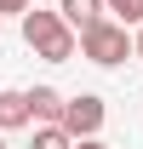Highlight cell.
Segmentation results:
<instances>
[{
  "instance_id": "6da1fadb",
  "label": "cell",
  "mask_w": 143,
  "mask_h": 149,
  "mask_svg": "<svg viewBox=\"0 0 143 149\" xmlns=\"http://www.w3.org/2000/svg\"><path fill=\"white\" fill-rule=\"evenodd\" d=\"M23 23V40H29V52L35 57H46V63H69L74 52H80V35H74L69 23H63V12H29V17H17Z\"/></svg>"
},
{
  "instance_id": "7a4b0ae2",
  "label": "cell",
  "mask_w": 143,
  "mask_h": 149,
  "mask_svg": "<svg viewBox=\"0 0 143 149\" xmlns=\"http://www.w3.org/2000/svg\"><path fill=\"white\" fill-rule=\"evenodd\" d=\"M80 57H92V63L115 69V63H126V57H137V46H132V35H126V23L97 17L92 29H80Z\"/></svg>"
},
{
  "instance_id": "3957f363",
  "label": "cell",
  "mask_w": 143,
  "mask_h": 149,
  "mask_svg": "<svg viewBox=\"0 0 143 149\" xmlns=\"http://www.w3.org/2000/svg\"><path fill=\"white\" fill-rule=\"evenodd\" d=\"M103 115H109V103L97 92H74L69 109H63V126H69V138H97L103 132Z\"/></svg>"
},
{
  "instance_id": "277c9868",
  "label": "cell",
  "mask_w": 143,
  "mask_h": 149,
  "mask_svg": "<svg viewBox=\"0 0 143 149\" xmlns=\"http://www.w3.org/2000/svg\"><path fill=\"white\" fill-rule=\"evenodd\" d=\"M29 103H35V120H40V126H63L69 97L57 92V86H29Z\"/></svg>"
},
{
  "instance_id": "5b68a950",
  "label": "cell",
  "mask_w": 143,
  "mask_h": 149,
  "mask_svg": "<svg viewBox=\"0 0 143 149\" xmlns=\"http://www.w3.org/2000/svg\"><path fill=\"white\" fill-rule=\"evenodd\" d=\"M57 12H63V23L80 35V29H92L97 17H109V0H57Z\"/></svg>"
},
{
  "instance_id": "8992f818",
  "label": "cell",
  "mask_w": 143,
  "mask_h": 149,
  "mask_svg": "<svg viewBox=\"0 0 143 149\" xmlns=\"http://www.w3.org/2000/svg\"><path fill=\"white\" fill-rule=\"evenodd\" d=\"M35 126V103H29V92H6L0 97V132H23Z\"/></svg>"
},
{
  "instance_id": "52a82bcc",
  "label": "cell",
  "mask_w": 143,
  "mask_h": 149,
  "mask_svg": "<svg viewBox=\"0 0 143 149\" xmlns=\"http://www.w3.org/2000/svg\"><path fill=\"white\" fill-rule=\"evenodd\" d=\"M29 149H74V138H69V126H35Z\"/></svg>"
},
{
  "instance_id": "ba28073f",
  "label": "cell",
  "mask_w": 143,
  "mask_h": 149,
  "mask_svg": "<svg viewBox=\"0 0 143 149\" xmlns=\"http://www.w3.org/2000/svg\"><path fill=\"white\" fill-rule=\"evenodd\" d=\"M109 17L115 23H143V0H109Z\"/></svg>"
},
{
  "instance_id": "9c48e42d",
  "label": "cell",
  "mask_w": 143,
  "mask_h": 149,
  "mask_svg": "<svg viewBox=\"0 0 143 149\" xmlns=\"http://www.w3.org/2000/svg\"><path fill=\"white\" fill-rule=\"evenodd\" d=\"M40 0H0V17H29Z\"/></svg>"
},
{
  "instance_id": "30bf717a",
  "label": "cell",
  "mask_w": 143,
  "mask_h": 149,
  "mask_svg": "<svg viewBox=\"0 0 143 149\" xmlns=\"http://www.w3.org/2000/svg\"><path fill=\"white\" fill-rule=\"evenodd\" d=\"M74 149H109L103 138H74Z\"/></svg>"
},
{
  "instance_id": "8fae6325",
  "label": "cell",
  "mask_w": 143,
  "mask_h": 149,
  "mask_svg": "<svg viewBox=\"0 0 143 149\" xmlns=\"http://www.w3.org/2000/svg\"><path fill=\"white\" fill-rule=\"evenodd\" d=\"M132 46H137V63H143V23H137V35H132Z\"/></svg>"
},
{
  "instance_id": "7c38bea8",
  "label": "cell",
  "mask_w": 143,
  "mask_h": 149,
  "mask_svg": "<svg viewBox=\"0 0 143 149\" xmlns=\"http://www.w3.org/2000/svg\"><path fill=\"white\" fill-rule=\"evenodd\" d=\"M0 149H6V138H0Z\"/></svg>"
},
{
  "instance_id": "4fadbf2b",
  "label": "cell",
  "mask_w": 143,
  "mask_h": 149,
  "mask_svg": "<svg viewBox=\"0 0 143 149\" xmlns=\"http://www.w3.org/2000/svg\"><path fill=\"white\" fill-rule=\"evenodd\" d=\"M0 97H6V92H0Z\"/></svg>"
}]
</instances>
